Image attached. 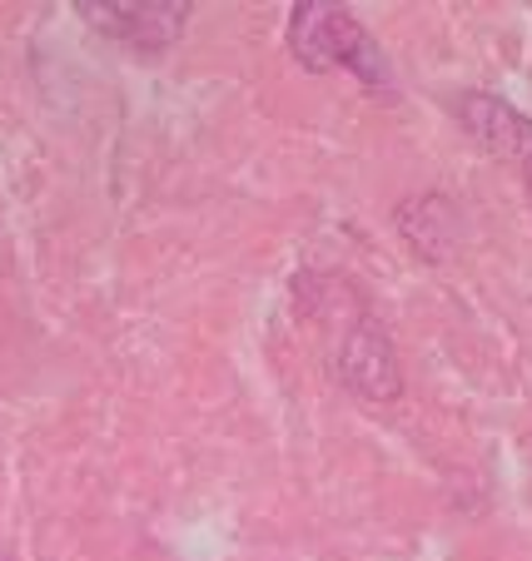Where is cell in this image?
I'll use <instances>...</instances> for the list:
<instances>
[{
	"label": "cell",
	"mask_w": 532,
	"mask_h": 561,
	"mask_svg": "<svg viewBox=\"0 0 532 561\" xmlns=\"http://www.w3.org/2000/svg\"><path fill=\"white\" fill-rule=\"evenodd\" d=\"M463 119H468V129L493 149V154L522 164V174H528V184H532V119H522L518 110L493 100V95L463 100Z\"/></svg>",
	"instance_id": "3957f363"
},
{
	"label": "cell",
	"mask_w": 532,
	"mask_h": 561,
	"mask_svg": "<svg viewBox=\"0 0 532 561\" xmlns=\"http://www.w3.org/2000/svg\"><path fill=\"white\" fill-rule=\"evenodd\" d=\"M75 11L86 15L95 31L135 45V50H165L190 21L184 0H80Z\"/></svg>",
	"instance_id": "7a4b0ae2"
},
{
	"label": "cell",
	"mask_w": 532,
	"mask_h": 561,
	"mask_svg": "<svg viewBox=\"0 0 532 561\" xmlns=\"http://www.w3.org/2000/svg\"><path fill=\"white\" fill-rule=\"evenodd\" d=\"M288 50L304 70H353L363 85L388 90V65L373 35L353 21L343 5H314L298 0L288 15Z\"/></svg>",
	"instance_id": "6da1fadb"
}]
</instances>
